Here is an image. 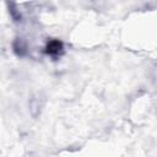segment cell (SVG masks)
<instances>
[{"instance_id":"1","label":"cell","mask_w":157,"mask_h":157,"mask_svg":"<svg viewBox=\"0 0 157 157\" xmlns=\"http://www.w3.org/2000/svg\"><path fill=\"white\" fill-rule=\"evenodd\" d=\"M63 50V44L59 40H52L47 45V53L50 55H56Z\"/></svg>"}]
</instances>
